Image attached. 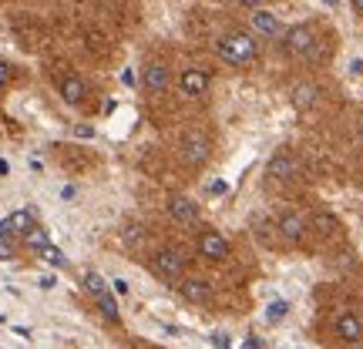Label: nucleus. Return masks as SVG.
I'll list each match as a JSON object with an SVG mask.
<instances>
[{
	"instance_id": "obj_14",
	"label": "nucleus",
	"mask_w": 363,
	"mask_h": 349,
	"mask_svg": "<svg viewBox=\"0 0 363 349\" xmlns=\"http://www.w3.org/2000/svg\"><path fill=\"white\" fill-rule=\"evenodd\" d=\"M279 235H283L289 246L303 242V235H306V219H303V215H296V212H286V215H279Z\"/></svg>"
},
{
	"instance_id": "obj_12",
	"label": "nucleus",
	"mask_w": 363,
	"mask_h": 349,
	"mask_svg": "<svg viewBox=\"0 0 363 349\" xmlns=\"http://www.w3.org/2000/svg\"><path fill=\"white\" fill-rule=\"evenodd\" d=\"M337 336L347 343V346H360L363 343V323L357 312H340L337 316Z\"/></svg>"
},
{
	"instance_id": "obj_10",
	"label": "nucleus",
	"mask_w": 363,
	"mask_h": 349,
	"mask_svg": "<svg viewBox=\"0 0 363 349\" xmlns=\"http://www.w3.org/2000/svg\"><path fill=\"white\" fill-rule=\"evenodd\" d=\"M57 94H61V101L71 104V108H84V101H88V84L78 78V74H61L57 78Z\"/></svg>"
},
{
	"instance_id": "obj_21",
	"label": "nucleus",
	"mask_w": 363,
	"mask_h": 349,
	"mask_svg": "<svg viewBox=\"0 0 363 349\" xmlns=\"http://www.w3.org/2000/svg\"><path fill=\"white\" fill-rule=\"evenodd\" d=\"M286 312H289V306H286V302H272L269 312H266V319H269V323H276V319H283Z\"/></svg>"
},
{
	"instance_id": "obj_22",
	"label": "nucleus",
	"mask_w": 363,
	"mask_h": 349,
	"mask_svg": "<svg viewBox=\"0 0 363 349\" xmlns=\"http://www.w3.org/2000/svg\"><path fill=\"white\" fill-rule=\"evenodd\" d=\"M11 81H13V67L7 61H0V88H7Z\"/></svg>"
},
{
	"instance_id": "obj_18",
	"label": "nucleus",
	"mask_w": 363,
	"mask_h": 349,
	"mask_svg": "<svg viewBox=\"0 0 363 349\" xmlns=\"http://www.w3.org/2000/svg\"><path fill=\"white\" fill-rule=\"evenodd\" d=\"M4 222H7V229H11L13 239H21V235L34 225V215H30V212H13L11 219H4Z\"/></svg>"
},
{
	"instance_id": "obj_16",
	"label": "nucleus",
	"mask_w": 363,
	"mask_h": 349,
	"mask_svg": "<svg viewBox=\"0 0 363 349\" xmlns=\"http://www.w3.org/2000/svg\"><path fill=\"white\" fill-rule=\"evenodd\" d=\"M316 98H320V91H316V84H310V81H299V84H293V91H289V104H293L296 111H310L313 104H316Z\"/></svg>"
},
{
	"instance_id": "obj_17",
	"label": "nucleus",
	"mask_w": 363,
	"mask_h": 349,
	"mask_svg": "<svg viewBox=\"0 0 363 349\" xmlns=\"http://www.w3.org/2000/svg\"><path fill=\"white\" fill-rule=\"evenodd\" d=\"M21 246L30 248V252H44V248L51 246V239H48V229L34 222V225H30V229H27V232L21 235Z\"/></svg>"
},
{
	"instance_id": "obj_24",
	"label": "nucleus",
	"mask_w": 363,
	"mask_h": 349,
	"mask_svg": "<svg viewBox=\"0 0 363 349\" xmlns=\"http://www.w3.org/2000/svg\"><path fill=\"white\" fill-rule=\"evenodd\" d=\"M212 343H216L219 349H233L229 343H225V333H216V336H212Z\"/></svg>"
},
{
	"instance_id": "obj_6",
	"label": "nucleus",
	"mask_w": 363,
	"mask_h": 349,
	"mask_svg": "<svg viewBox=\"0 0 363 349\" xmlns=\"http://www.w3.org/2000/svg\"><path fill=\"white\" fill-rule=\"evenodd\" d=\"M313 44H316V34H313L310 24H293L283 34V51L289 54V57H310Z\"/></svg>"
},
{
	"instance_id": "obj_2",
	"label": "nucleus",
	"mask_w": 363,
	"mask_h": 349,
	"mask_svg": "<svg viewBox=\"0 0 363 349\" xmlns=\"http://www.w3.org/2000/svg\"><path fill=\"white\" fill-rule=\"evenodd\" d=\"M84 289L91 292V299L98 302V309H101V316L108 319V323H121V312H118V302L115 296H111V289H108V282H104L98 272H84Z\"/></svg>"
},
{
	"instance_id": "obj_4",
	"label": "nucleus",
	"mask_w": 363,
	"mask_h": 349,
	"mask_svg": "<svg viewBox=\"0 0 363 349\" xmlns=\"http://www.w3.org/2000/svg\"><path fill=\"white\" fill-rule=\"evenodd\" d=\"M195 252L202 256V259L208 262H225L229 256H233V246H229V239L222 232H216V229H202L199 232V239H195Z\"/></svg>"
},
{
	"instance_id": "obj_8",
	"label": "nucleus",
	"mask_w": 363,
	"mask_h": 349,
	"mask_svg": "<svg viewBox=\"0 0 363 349\" xmlns=\"http://www.w3.org/2000/svg\"><path fill=\"white\" fill-rule=\"evenodd\" d=\"M169 215L179 222V225H185V229H195V225L202 222L199 202H192L189 195H175V198H169Z\"/></svg>"
},
{
	"instance_id": "obj_11",
	"label": "nucleus",
	"mask_w": 363,
	"mask_h": 349,
	"mask_svg": "<svg viewBox=\"0 0 363 349\" xmlns=\"http://www.w3.org/2000/svg\"><path fill=\"white\" fill-rule=\"evenodd\" d=\"M142 88L148 94H165L169 91V67L162 64V61H148L142 67Z\"/></svg>"
},
{
	"instance_id": "obj_23",
	"label": "nucleus",
	"mask_w": 363,
	"mask_h": 349,
	"mask_svg": "<svg viewBox=\"0 0 363 349\" xmlns=\"http://www.w3.org/2000/svg\"><path fill=\"white\" fill-rule=\"evenodd\" d=\"M246 11H259V7H266V0H239Z\"/></svg>"
},
{
	"instance_id": "obj_19",
	"label": "nucleus",
	"mask_w": 363,
	"mask_h": 349,
	"mask_svg": "<svg viewBox=\"0 0 363 349\" xmlns=\"http://www.w3.org/2000/svg\"><path fill=\"white\" fill-rule=\"evenodd\" d=\"M17 259V239H0V262Z\"/></svg>"
},
{
	"instance_id": "obj_1",
	"label": "nucleus",
	"mask_w": 363,
	"mask_h": 349,
	"mask_svg": "<svg viewBox=\"0 0 363 349\" xmlns=\"http://www.w3.org/2000/svg\"><path fill=\"white\" fill-rule=\"evenodd\" d=\"M216 54H219L222 64L242 67V64H249V61H256L259 44H256V34H252V30L233 27V30H225V34L216 40Z\"/></svg>"
},
{
	"instance_id": "obj_7",
	"label": "nucleus",
	"mask_w": 363,
	"mask_h": 349,
	"mask_svg": "<svg viewBox=\"0 0 363 349\" xmlns=\"http://www.w3.org/2000/svg\"><path fill=\"white\" fill-rule=\"evenodd\" d=\"M208 88H212V78H208V71H202V67H185L179 74V91L185 94V98H206Z\"/></svg>"
},
{
	"instance_id": "obj_13",
	"label": "nucleus",
	"mask_w": 363,
	"mask_h": 349,
	"mask_svg": "<svg viewBox=\"0 0 363 349\" xmlns=\"http://www.w3.org/2000/svg\"><path fill=\"white\" fill-rule=\"evenodd\" d=\"M296 171H299V161H296V155H293L289 148H279V151L269 158V175L272 178L286 181V178H293Z\"/></svg>"
},
{
	"instance_id": "obj_20",
	"label": "nucleus",
	"mask_w": 363,
	"mask_h": 349,
	"mask_svg": "<svg viewBox=\"0 0 363 349\" xmlns=\"http://www.w3.org/2000/svg\"><path fill=\"white\" fill-rule=\"evenodd\" d=\"M40 256H44L48 262H51V265H57V269H65V265H67V259H65V256H61V252H57L54 246H48L44 252H40Z\"/></svg>"
},
{
	"instance_id": "obj_3",
	"label": "nucleus",
	"mask_w": 363,
	"mask_h": 349,
	"mask_svg": "<svg viewBox=\"0 0 363 349\" xmlns=\"http://www.w3.org/2000/svg\"><path fill=\"white\" fill-rule=\"evenodd\" d=\"M148 265H152V272H155L158 279H165V282H179L182 275H185V265H189V259L182 256L179 248H158Z\"/></svg>"
},
{
	"instance_id": "obj_26",
	"label": "nucleus",
	"mask_w": 363,
	"mask_h": 349,
	"mask_svg": "<svg viewBox=\"0 0 363 349\" xmlns=\"http://www.w3.org/2000/svg\"><path fill=\"white\" fill-rule=\"evenodd\" d=\"M212 4H222V0H212Z\"/></svg>"
},
{
	"instance_id": "obj_25",
	"label": "nucleus",
	"mask_w": 363,
	"mask_h": 349,
	"mask_svg": "<svg viewBox=\"0 0 363 349\" xmlns=\"http://www.w3.org/2000/svg\"><path fill=\"white\" fill-rule=\"evenodd\" d=\"M350 7H353V13H357V17H363V0H350Z\"/></svg>"
},
{
	"instance_id": "obj_15",
	"label": "nucleus",
	"mask_w": 363,
	"mask_h": 349,
	"mask_svg": "<svg viewBox=\"0 0 363 349\" xmlns=\"http://www.w3.org/2000/svg\"><path fill=\"white\" fill-rule=\"evenodd\" d=\"M249 24H252V34L256 38H276L279 34V21H276V13L266 11V7H259V11L249 17Z\"/></svg>"
},
{
	"instance_id": "obj_9",
	"label": "nucleus",
	"mask_w": 363,
	"mask_h": 349,
	"mask_svg": "<svg viewBox=\"0 0 363 349\" xmlns=\"http://www.w3.org/2000/svg\"><path fill=\"white\" fill-rule=\"evenodd\" d=\"M179 296L185 299V302H192V306H206L208 299H212V285H208V279H202V275H182Z\"/></svg>"
},
{
	"instance_id": "obj_5",
	"label": "nucleus",
	"mask_w": 363,
	"mask_h": 349,
	"mask_svg": "<svg viewBox=\"0 0 363 349\" xmlns=\"http://www.w3.org/2000/svg\"><path fill=\"white\" fill-rule=\"evenodd\" d=\"M179 155L185 165H192V168H199V165H206L208 161V138L206 131H185L179 142Z\"/></svg>"
}]
</instances>
